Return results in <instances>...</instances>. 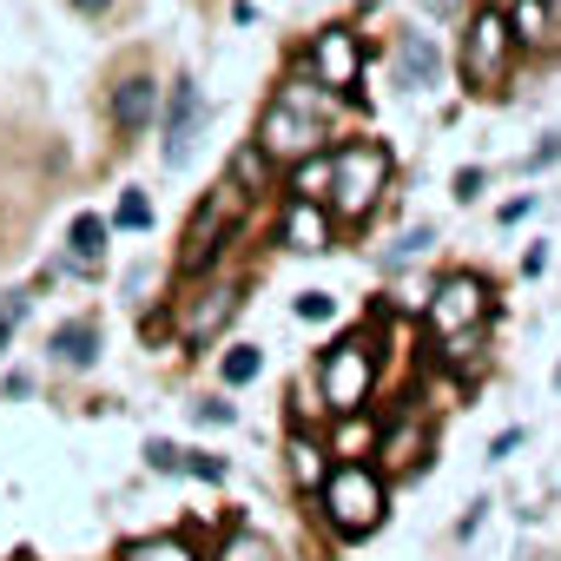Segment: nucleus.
<instances>
[{"label": "nucleus", "instance_id": "nucleus-1", "mask_svg": "<svg viewBox=\"0 0 561 561\" xmlns=\"http://www.w3.org/2000/svg\"><path fill=\"white\" fill-rule=\"evenodd\" d=\"M324 139H331V100L311 93V73L298 87H285V100H271L257 119V152L271 165H298V159L324 152Z\"/></svg>", "mask_w": 561, "mask_h": 561}, {"label": "nucleus", "instance_id": "nucleus-22", "mask_svg": "<svg viewBox=\"0 0 561 561\" xmlns=\"http://www.w3.org/2000/svg\"><path fill=\"white\" fill-rule=\"evenodd\" d=\"M211 561H277V548H271V541H257V535H231Z\"/></svg>", "mask_w": 561, "mask_h": 561}, {"label": "nucleus", "instance_id": "nucleus-18", "mask_svg": "<svg viewBox=\"0 0 561 561\" xmlns=\"http://www.w3.org/2000/svg\"><path fill=\"white\" fill-rule=\"evenodd\" d=\"M225 179H231V185H238V192H244V198H251V192H264V185H271V159H264V152H257V139H251V146H244V152H238V159H231V172H225Z\"/></svg>", "mask_w": 561, "mask_h": 561}, {"label": "nucleus", "instance_id": "nucleus-9", "mask_svg": "<svg viewBox=\"0 0 561 561\" xmlns=\"http://www.w3.org/2000/svg\"><path fill=\"white\" fill-rule=\"evenodd\" d=\"M113 133L119 139H139L146 126H152V113H159V80L152 73H126L119 87H113Z\"/></svg>", "mask_w": 561, "mask_h": 561}, {"label": "nucleus", "instance_id": "nucleus-11", "mask_svg": "<svg viewBox=\"0 0 561 561\" xmlns=\"http://www.w3.org/2000/svg\"><path fill=\"white\" fill-rule=\"evenodd\" d=\"M198 119H205V100H198V87H192V80H179V93H172V106H165V159H172V165L185 159V146H192V133H198Z\"/></svg>", "mask_w": 561, "mask_h": 561}, {"label": "nucleus", "instance_id": "nucleus-21", "mask_svg": "<svg viewBox=\"0 0 561 561\" xmlns=\"http://www.w3.org/2000/svg\"><path fill=\"white\" fill-rule=\"evenodd\" d=\"M285 456H291V469H298V482H305V489H318V482H324V449H318L311 436H291V449H285Z\"/></svg>", "mask_w": 561, "mask_h": 561}, {"label": "nucleus", "instance_id": "nucleus-10", "mask_svg": "<svg viewBox=\"0 0 561 561\" xmlns=\"http://www.w3.org/2000/svg\"><path fill=\"white\" fill-rule=\"evenodd\" d=\"M238 305H244V298H238L231 285H211V291H198V305L185 311V324H179V337H185L192 351H198V344H211V337H218V331H225V324L238 318Z\"/></svg>", "mask_w": 561, "mask_h": 561}, {"label": "nucleus", "instance_id": "nucleus-6", "mask_svg": "<svg viewBox=\"0 0 561 561\" xmlns=\"http://www.w3.org/2000/svg\"><path fill=\"white\" fill-rule=\"evenodd\" d=\"M238 198H244V192H238L231 179H218V185L205 192V205L192 211V231H185V257H179L185 277H205V271L218 264V251H225V225H231Z\"/></svg>", "mask_w": 561, "mask_h": 561}, {"label": "nucleus", "instance_id": "nucleus-7", "mask_svg": "<svg viewBox=\"0 0 561 561\" xmlns=\"http://www.w3.org/2000/svg\"><path fill=\"white\" fill-rule=\"evenodd\" d=\"M489 324V285L476 271H449L443 285H436V298H430V331H443V337H469V331H482Z\"/></svg>", "mask_w": 561, "mask_h": 561}, {"label": "nucleus", "instance_id": "nucleus-14", "mask_svg": "<svg viewBox=\"0 0 561 561\" xmlns=\"http://www.w3.org/2000/svg\"><path fill=\"white\" fill-rule=\"evenodd\" d=\"M436 67H443L436 41H430V34H403V47H397V80H403V87H430Z\"/></svg>", "mask_w": 561, "mask_h": 561}, {"label": "nucleus", "instance_id": "nucleus-29", "mask_svg": "<svg viewBox=\"0 0 561 561\" xmlns=\"http://www.w3.org/2000/svg\"><path fill=\"white\" fill-rule=\"evenodd\" d=\"M476 192H482V172H476V165H469V172H456V198H476Z\"/></svg>", "mask_w": 561, "mask_h": 561}, {"label": "nucleus", "instance_id": "nucleus-15", "mask_svg": "<svg viewBox=\"0 0 561 561\" xmlns=\"http://www.w3.org/2000/svg\"><path fill=\"white\" fill-rule=\"evenodd\" d=\"M67 257H73V271H100V257H106V218H93V211H80L73 218V231H67Z\"/></svg>", "mask_w": 561, "mask_h": 561}, {"label": "nucleus", "instance_id": "nucleus-19", "mask_svg": "<svg viewBox=\"0 0 561 561\" xmlns=\"http://www.w3.org/2000/svg\"><path fill=\"white\" fill-rule=\"evenodd\" d=\"M291 185H298V198H324V192H331V152L298 159V165H291Z\"/></svg>", "mask_w": 561, "mask_h": 561}, {"label": "nucleus", "instance_id": "nucleus-2", "mask_svg": "<svg viewBox=\"0 0 561 561\" xmlns=\"http://www.w3.org/2000/svg\"><path fill=\"white\" fill-rule=\"evenodd\" d=\"M383 192H390V152L377 139H351V146L331 152V192H324V211L331 218L364 225Z\"/></svg>", "mask_w": 561, "mask_h": 561}, {"label": "nucleus", "instance_id": "nucleus-27", "mask_svg": "<svg viewBox=\"0 0 561 561\" xmlns=\"http://www.w3.org/2000/svg\"><path fill=\"white\" fill-rule=\"evenodd\" d=\"M331 311H337V305H331L324 291H305V298H298V318H305V324H324Z\"/></svg>", "mask_w": 561, "mask_h": 561}, {"label": "nucleus", "instance_id": "nucleus-26", "mask_svg": "<svg viewBox=\"0 0 561 561\" xmlns=\"http://www.w3.org/2000/svg\"><path fill=\"white\" fill-rule=\"evenodd\" d=\"M146 462H152V469H159V476H172V469H179V462H185V449H172V443H165V436H159V443H146Z\"/></svg>", "mask_w": 561, "mask_h": 561}, {"label": "nucleus", "instance_id": "nucleus-12", "mask_svg": "<svg viewBox=\"0 0 561 561\" xmlns=\"http://www.w3.org/2000/svg\"><path fill=\"white\" fill-rule=\"evenodd\" d=\"M285 244H298V251H324V244H331V211H324V198H291V211H285Z\"/></svg>", "mask_w": 561, "mask_h": 561}, {"label": "nucleus", "instance_id": "nucleus-23", "mask_svg": "<svg viewBox=\"0 0 561 561\" xmlns=\"http://www.w3.org/2000/svg\"><path fill=\"white\" fill-rule=\"evenodd\" d=\"M113 218H119L126 231H146V225H152V205H146V192H133V185H126V192H119V211H113Z\"/></svg>", "mask_w": 561, "mask_h": 561}, {"label": "nucleus", "instance_id": "nucleus-31", "mask_svg": "<svg viewBox=\"0 0 561 561\" xmlns=\"http://www.w3.org/2000/svg\"><path fill=\"white\" fill-rule=\"evenodd\" d=\"M370 8H383V0H357V14H370Z\"/></svg>", "mask_w": 561, "mask_h": 561}, {"label": "nucleus", "instance_id": "nucleus-5", "mask_svg": "<svg viewBox=\"0 0 561 561\" xmlns=\"http://www.w3.org/2000/svg\"><path fill=\"white\" fill-rule=\"evenodd\" d=\"M318 383H324L331 416H357V410L370 403V390H377V357H370V337H344L337 351H324Z\"/></svg>", "mask_w": 561, "mask_h": 561}, {"label": "nucleus", "instance_id": "nucleus-13", "mask_svg": "<svg viewBox=\"0 0 561 561\" xmlns=\"http://www.w3.org/2000/svg\"><path fill=\"white\" fill-rule=\"evenodd\" d=\"M54 364H67V370H93V357H100V324L93 318H73V324H60L54 331Z\"/></svg>", "mask_w": 561, "mask_h": 561}, {"label": "nucleus", "instance_id": "nucleus-4", "mask_svg": "<svg viewBox=\"0 0 561 561\" xmlns=\"http://www.w3.org/2000/svg\"><path fill=\"white\" fill-rule=\"evenodd\" d=\"M508 60H515L508 14H502V8H482V14L469 21V34H462V80H469V93H502Z\"/></svg>", "mask_w": 561, "mask_h": 561}, {"label": "nucleus", "instance_id": "nucleus-28", "mask_svg": "<svg viewBox=\"0 0 561 561\" xmlns=\"http://www.w3.org/2000/svg\"><path fill=\"white\" fill-rule=\"evenodd\" d=\"M198 423H231V403H218V397H205V403H198Z\"/></svg>", "mask_w": 561, "mask_h": 561}, {"label": "nucleus", "instance_id": "nucleus-16", "mask_svg": "<svg viewBox=\"0 0 561 561\" xmlns=\"http://www.w3.org/2000/svg\"><path fill=\"white\" fill-rule=\"evenodd\" d=\"M508 34L515 47H548V0H508Z\"/></svg>", "mask_w": 561, "mask_h": 561}, {"label": "nucleus", "instance_id": "nucleus-17", "mask_svg": "<svg viewBox=\"0 0 561 561\" xmlns=\"http://www.w3.org/2000/svg\"><path fill=\"white\" fill-rule=\"evenodd\" d=\"M119 561H205V554L185 535H139V541H126Z\"/></svg>", "mask_w": 561, "mask_h": 561}, {"label": "nucleus", "instance_id": "nucleus-30", "mask_svg": "<svg viewBox=\"0 0 561 561\" xmlns=\"http://www.w3.org/2000/svg\"><path fill=\"white\" fill-rule=\"evenodd\" d=\"M67 8H73V14H87V21H100V14L113 8V0H67Z\"/></svg>", "mask_w": 561, "mask_h": 561}, {"label": "nucleus", "instance_id": "nucleus-24", "mask_svg": "<svg viewBox=\"0 0 561 561\" xmlns=\"http://www.w3.org/2000/svg\"><path fill=\"white\" fill-rule=\"evenodd\" d=\"M27 318V291H8L0 298V357H8V344H14V324Z\"/></svg>", "mask_w": 561, "mask_h": 561}, {"label": "nucleus", "instance_id": "nucleus-8", "mask_svg": "<svg viewBox=\"0 0 561 561\" xmlns=\"http://www.w3.org/2000/svg\"><path fill=\"white\" fill-rule=\"evenodd\" d=\"M305 73H311V87H324V93H351V87L364 80V41H357L351 27H324V34L311 41V54H305Z\"/></svg>", "mask_w": 561, "mask_h": 561}, {"label": "nucleus", "instance_id": "nucleus-25", "mask_svg": "<svg viewBox=\"0 0 561 561\" xmlns=\"http://www.w3.org/2000/svg\"><path fill=\"white\" fill-rule=\"evenodd\" d=\"M185 476H205V482H225V462L218 456H205V449H185V462H179Z\"/></svg>", "mask_w": 561, "mask_h": 561}, {"label": "nucleus", "instance_id": "nucleus-20", "mask_svg": "<svg viewBox=\"0 0 561 561\" xmlns=\"http://www.w3.org/2000/svg\"><path fill=\"white\" fill-rule=\"evenodd\" d=\"M257 370H264V357H257V344H231V351L218 357V377H225L231 390H238V383H251Z\"/></svg>", "mask_w": 561, "mask_h": 561}, {"label": "nucleus", "instance_id": "nucleus-3", "mask_svg": "<svg viewBox=\"0 0 561 561\" xmlns=\"http://www.w3.org/2000/svg\"><path fill=\"white\" fill-rule=\"evenodd\" d=\"M318 495H324V522L344 535V541H364L383 515H390V489H383V476L370 469V462H331L324 469V482H318Z\"/></svg>", "mask_w": 561, "mask_h": 561}]
</instances>
